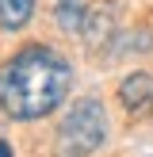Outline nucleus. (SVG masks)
<instances>
[{
  "label": "nucleus",
  "instance_id": "nucleus-6",
  "mask_svg": "<svg viewBox=\"0 0 153 157\" xmlns=\"http://www.w3.org/2000/svg\"><path fill=\"white\" fill-rule=\"evenodd\" d=\"M0 157H15V153H12V146H8V142H0Z\"/></svg>",
  "mask_w": 153,
  "mask_h": 157
},
{
  "label": "nucleus",
  "instance_id": "nucleus-2",
  "mask_svg": "<svg viewBox=\"0 0 153 157\" xmlns=\"http://www.w3.org/2000/svg\"><path fill=\"white\" fill-rule=\"evenodd\" d=\"M107 138V111L99 100H80L61 119L54 138V157H92Z\"/></svg>",
  "mask_w": 153,
  "mask_h": 157
},
{
  "label": "nucleus",
  "instance_id": "nucleus-3",
  "mask_svg": "<svg viewBox=\"0 0 153 157\" xmlns=\"http://www.w3.org/2000/svg\"><path fill=\"white\" fill-rule=\"evenodd\" d=\"M119 104L126 107V115L130 119H145V115L153 111V77L149 73H130V77H122V84H119Z\"/></svg>",
  "mask_w": 153,
  "mask_h": 157
},
{
  "label": "nucleus",
  "instance_id": "nucleus-1",
  "mask_svg": "<svg viewBox=\"0 0 153 157\" xmlns=\"http://www.w3.org/2000/svg\"><path fill=\"white\" fill-rule=\"evenodd\" d=\"M73 69L50 46H23L0 65V111L12 119H42L69 96Z\"/></svg>",
  "mask_w": 153,
  "mask_h": 157
},
{
  "label": "nucleus",
  "instance_id": "nucleus-5",
  "mask_svg": "<svg viewBox=\"0 0 153 157\" xmlns=\"http://www.w3.org/2000/svg\"><path fill=\"white\" fill-rule=\"evenodd\" d=\"M84 19H88L84 0H58V23L65 31H84Z\"/></svg>",
  "mask_w": 153,
  "mask_h": 157
},
{
  "label": "nucleus",
  "instance_id": "nucleus-4",
  "mask_svg": "<svg viewBox=\"0 0 153 157\" xmlns=\"http://www.w3.org/2000/svg\"><path fill=\"white\" fill-rule=\"evenodd\" d=\"M35 15V0H0V31H19Z\"/></svg>",
  "mask_w": 153,
  "mask_h": 157
}]
</instances>
